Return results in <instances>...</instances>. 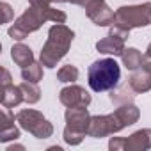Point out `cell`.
<instances>
[{"label": "cell", "instance_id": "8992f818", "mask_svg": "<svg viewBox=\"0 0 151 151\" xmlns=\"http://www.w3.org/2000/svg\"><path fill=\"white\" fill-rule=\"evenodd\" d=\"M16 123L29 133H32L36 139H48L53 133V124L34 109H23L16 114Z\"/></svg>", "mask_w": 151, "mask_h": 151}, {"label": "cell", "instance_id": "7c38bea8", "mask_svg": "<svg viewBox=\"0 0 151 151\" xmlns=\"http://www.w3.org/2000/svg\"><path fill=\"white\" fill-rule=\"evenodd\" d=\"M124 48H126L124 39H121L117 36H112V34H109L107 37H103L96 43V50L100 53H107V55H114V57H117V55L121 57Z\"/></svg>", "mask_w": 151, "mask_h": 151}, {"label": "cell", "instance_id": "6da1fadb", "mask_svg": "<svg viewBox=\"0 0 151 151\" xmlns=\"http://www.w3.org/2000/svg\"><path fill=\"white\" fill-rule=\"evenodd\" d=\"M66 18L68 16H66L64 11L53 9L52 6H32L30 4V7L16 18V22L13 23V27L9 29L7 34H9V37H13L16 41H22L29 34L41 29L45 22L66 23Z\"/></svg>", "mask_w": 151, "mask_h": 151}, {"label": "cell", "instance_id": "ac0fdd59", "mask_svg": "<svg viewBox=\"0 0 151 151\" xmlns=\"http://www.w3.org/2000/svg\"><path fill=\"white\" fill-rule=\"evenodd\" d=\"M20 87H22V93H23V100H25V103L34 105V103L39 101V98H41V89L37 87V84L23 80V82L20 84Z\"/></svg>", "mask_w": 151, "mask_h": 151}, {"label": "cell", "instance_id": "5bb4252c", "mask_svg": "<svg viewBox=\"0 0 151 151\" xmlns=\"http://www.w3.org/2000/svg\"><path fill=\"white\" fill-rule=\"evenodd\" d=\"M128 86L133 89L135 94H140V93H147L151 89V73L146 71V69H137L130 75L128 78Z\"/></svg>", "mask_w": 151, "mask_h": 151}, {"label": "cell", "instance_id": "9c48e42d", "mask_svg": "<svg viewBox=\"0 0 151 151\" xmlns=\"http://www.w3.org/2000/svg\"><path fill=\"white\" fill-rule=\"evenodd\" d=\"M84 7H86L87 18L94 25H98V27H110L114 23L116 13L109 7V4L105 2V0H89Z\"/></svg>", "mask_w": 151, "mask_h": 151}, {"label": "cell", "instance_id": "277c9868", "mask_svg": "<svg viewBox=\"0 0 151 151\" xmlns=\"http://www.w3.org/2000/svg\"><path fill=\"white\" fill-rule=\"evenodd\" d=\"M64 119H66V126H64V132H62L64 142L69 144V146H78L89 132L91 114H89L87 107L66 109Z\"/></svg>", "mask_w": 151, "mask_h": 151}, {"label": "cell", "instance_id": "9a60e30c", "mask_svg": "<svg viewBox=\"0 0 151 151\" xmlns=\"http://www.w3.org/2000/svg\"><path fill=\"white\" fill-rule=\"evenodd\" d=\"M11 57H13V60H14L18 66H22V68H25V66H29V64L34 62V53H32L30 46H27V45H23V43L13 45V48H11Z\"/></svg>", "mask_w": 151, "mask_h": 151}, {"label": "cell", "instance_id": "5b68a950", "mask_svg": "<svg viewBox=\"0 0 151 151\" xmlns=\"http://www.w3.org/2000/svg\"><path fill=\"white\" fill-rule=\"evenodd\" d=\"M151 23V2L137 4V6H123L116 11L114 25H119L123 29H137L146 27Z\"/></svg>", "mask_w": 151, "mask_h": 151}, {"label": "cell", "instance_id": "7a4b0ae2", "mask_svg": "<svg viewBox=\"0 0 151 151\" xmlns=\"http://www.w3.org/2000/svg\"><path fill=\"white\" fill-rule=\"evenodd\" d=\"M73 37H75V32L69 27H66L64 23L52 25L48 30L46 43L41 48L39 62L45 68H55L66 57V53L73 43Z\"/></svg>", "mask_w": 151, "mask_h": 151}, {"label": "cell", "instance_id": "ffe728a7", "mask_svg": "<svg viewBox=\"0 0 151 151\" xmlns=\"http://www.w3.org/2000/svg\"><path fill=\"white\" fill-rule=\"evenodd\" d=\"M78 68L77 66H73V64H66L62 66L59 71H57V80L62 82V84H73V82H77L78 80Z\"/></svg>", "mask_w": 151, "mask_h": 151}, {"label": "cell", "instance_id": "30bf717a", "mask_svg": "<svg viewBox=\"0 0 151 151\" xmlns=\"http://www.w3.org/2000/svg\"><path fill=\"white\" fill-rule=\"evenodd\" d=\"M59 101H60L66 109H73V107H89L91 101H93V98H91V94H89L84 87L71 84V86L60 89V93H59Z\"/></svg>", "mask_w": 151, "mask_h": 151}, {"label": "cell", "instance_id": "484cf974", "mask_svg": "<svg viewBox=\"0 0 151 151\" xmlns=\"http://www.w3.org/2000/svg\"><path fill=\"white\" fill-rule=\"evenodd\" d=\"M14 149H25V147H23V146H9L6 151H14Z\"/></svg>", "mask_w": 151, "mask_h": 151}, {"label": "cell", "instance_id": "d4e9b609", "mask_svg": "<svg viewBox=\"0 0 151 151\" xmlns=\"http://www.w3.org/2000/svg\"><path fill=\"white\" fill-rule=\"evenodd\" d=\"M69 2H71V4H75V6H86L89 0H69Z\"/></svg>", "mask_w": 151, "mask_h": 151}, {"label": "cell", "instance_id": "4fadbf2b", "mask_svg": "<svg viewBox=\"0 0 151 151\" xmlns=\"http://www.w3.org/2000/svg\"><path fill=\"white\" fill-rule=\"evenodd\" d=\"M0 101L6 109H14L18 107L23 100V93H22V87L20 86H14V84H7V86H2V91H0Z\"/></svg>", "mask_w": 151, "mask_h": 151}, {"label": "cell", "instance_id": "603a6c76", "mask_svg": "<svg viewBox=\"0 0 151 151\" xmlns=\"http://www.w3.org/2000/svg\"><path fill=\"white\" fill-rule=\"evenodd\" d=\"M7 84H13V82H11V75H9V71H7V68L2 66V86H7Z\"/></svg>", "mask_w": 151, "mask_h": 151}, {"label": "cell", "instance_id": "d6986e66", "mask_svg": "<svg viewBox=\"0 0 151 151\" xmlns=\"http://www.w3.org/2000/svg\"><path fill=\"white\" fill-rule=\"evenodd\" d=\"M22 78L27 80V82H34V84H37V82L43 78V64L34 60L32 64L22 68Z\"/></svg>", "mask_w": 151, "mask_h": 151}, {"label": "cell", "instance_id": "e0dca14e", "mask_svg": "<svg viewBox=\"0 0 151 151\" xmlns=\"http://www.w3.org/2000/svg\"><path fill=\"white\" fill-rule=\"evenodd\" d=\"M109 98H110V101H112V103H116V105H124V103H132V101H133L135 93H133V89L126 84V86L114 87Z\"/></svg>", "mask_w": 151, "mask_h": 151}, {"label": "cell", "instance_id": "2e32d148", "mask_svg": "<svg viewBox=\"0 0 151 151\" xmlns=\"http://www.w3.org/2000/svg\"><path fill=\"white\" fill-rule=\"evenodd\" d=\"M121 60H123V66L130 71H137L142 68V60H144V55L137 50V48H124L123 55H121Z\"/></svg>", "mask_w": 151, "mask_h": 151}, {"label": "cell", "instance_id": "8fae6325", "mask_svg": "<svg viewBox=\"0 0 151 151\" xmlns=\"http://www.w3.org/2000/svg\"><path fill=\"white\" fill-rule=\"evenodd\" d=\"M14 116L9 110L0 112V142H9L20 139V128L14 124Z\"/></svg>", "mask_w": 151, "mask_h": 151}, {"label": "cell", "instance_id": "52a82bcc", "mask_svg": "<svg viewBox=\"0 0 151 151\" xmlns=\"http://www.w3.org/2000/svg\"><path fill=\"white\" fill-rule=\"evenodd\" d=\"M123 128H126V123L123 121L121 114L117 110H114L112 114H105V116H91L87 135L94 137V139H101V137L114 135V133L121 132Z\"/></svg>", "mask_w": 151, "mask_h": 151}, {"label": "cell", "instance_id": "4316f807", "mask_svg": "<svg viewBox=\"0 0 151 151\" xmlns=\"http://www.w3.org/2000/svg\"><path fill=\"white\" fill-rule=\"evenodd\" d=\"M144 55H146L147 59H151V43L147 45V50H146V53H144Z\"/></svg>", "mask_w": 151, "mask_h": 151}, {"label": "cell", "instance_id": "3957f363", "mask_svg": "<svg viewBox=\"0 0 151 151\" xmlns=\"http://www.w3.org/2000/svg\"><path fill=\"white\" fill-rule=\"evenodd\" d=\"M121 80V68L114 59L94 60L87 69V82L94 93L112 91Z\"/></svg>", "mask_w": 151, "mask_h": 151}, {"label": "cell", "instance_id": "83f0119b", "mask_svg": "<svg viewBox=\"0 0 151 151\" xmlns=\"http://www.w3.org/2000/svg\"><path fill=\"white\" fill-rule=\"evenodd\" d=\"M53 4H62V2H69V0H52Z\"/></svg>", "mask_w": 151, "mask_h": 151}, {"label": "cell", "instance_id": "ba28073f", "mask_svg": "<svg viewBox=\"0 0 151 151\" xmlns=\"http://www.w3.org/2000/svg\"><path fill=\"white\" fill-rule=\"evenodd\" d=\"M110 151H146L151 149V128L133 132L130 137H112L109 140Z\"/></svg>", "mask_w": 151, "mask_h": 151}, {"label": "cell", "instance_id": "44dd1931", "mask_svg": "<svg viewBox=\"0 0 151 151\" xmlns=\"http://www.w3.org/2000/svg\"><path fill=\"white\" fill-rule=\"evenodd\" d=\"M109 34H112V36H117V37H121V39H128L130 37V30L128 29H123V27H119V25H110V32Z\"/></svg>", "mask_w": 151, "mask_h": 151}, {"label": "cell", "instance_id": "7402d4cb", "mask_svg": "<svg viewBox=\"0 0 151 151\" xmlns=\"http://www.w3.org/2000/svg\"><path fill=\"white\" fill-rule=\"evenodd\" d=\"M0 7H2V13H4L2 23H9L11 18H13V9H11V6H9L7 2H2V4H0Z\"/></svg>", "mask_w": 151, "mask_h": 151}, {"label": "cell", "instance_id": "cb8c5ba5", "mask_svg": "<svg viewBox=\"0 0 151 151\" xmlns=\"http://www.w3.org/2000/svg\"><path fill=\"white\" fill-rule=\"evenodd\" d=\"M29 4L32 6H52V0H29Z\"/></svg>", "mask_w": 151, "mask_h": 151}]
</instances>
